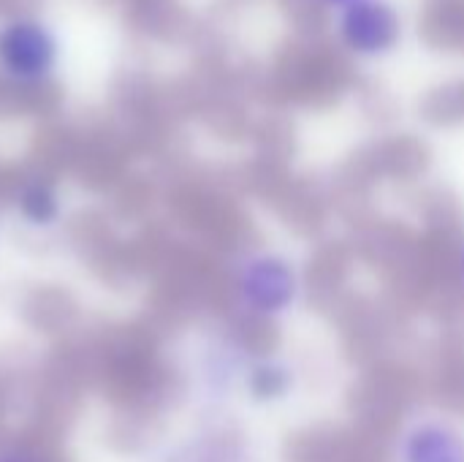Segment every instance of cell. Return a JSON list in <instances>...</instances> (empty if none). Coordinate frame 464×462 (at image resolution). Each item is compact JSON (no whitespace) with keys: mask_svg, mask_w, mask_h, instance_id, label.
<instances>
[{"mask_svg":"<svg viewBox=\"0 0 464 462\" xmlns=\"http://www.w3.org/2000/svg\"><path fill=\"white\" fill-rule=\"evenodd\" d=\"M63 35L38 14H11L0 19V79L14 87H44L63 65Z\"/></svg>","mask_w":464,"mask_h":462,"instance_id":"1","label":"cell"},{"mask_svg":"<svg viewBox=\"0 0 464 462\" xmlns=\"http://www.w3.org/2000/svg\"><path fill=\"white\" fill-rule=\"evenodd\" d=\"M337 35L359 57H383L402 41V16L389 0H359L340 11Z\"/></svg>","mask_w":464,"mask_h":462,"instance_id":"2","label":"cell"},{"mask_svg":"<svg viewBox=\"0 0 464 462\" xmlns=\"http://www.w3.org/2000/svg\"><path fill=\"white\" fill-rule=\"evenodd\" d=\"M16 215L24 226L35 231H46L60 223L63 218V196L57 185L46 177H30L19 185L14 199Z\"/></svg>","mask_w":464,"mask_h":462,"instance_id":"3","label":"cell"},{"mask_svg":"<svg viewBox=\"0 0 464 462\" xmlns=\"http://www.w3.org/2000/svg\"><path fill=\"white\" fill-rule=\"evenodd\" d=\"M239 294L250 310L275 313L280 310V261L275 259H253L242 267L239 275Z\"/></svg>","mask_w":464,"mask_h":462,"instance_id":"4","label":"cell"},{"mask_svg":"<svg viewBox=\"0 0 464 462\" xmlns=\"http://www.w3.org/2000/svg\"><path fill=\"white\" fill-rule=\"evenodd\" d=\"M0 462H38L24 452H0Z\"/></svg>","mask_w":464,"mask_h":462,"instance_id":"5","label":"cell"},{"mask_svg":"<svg viewBox=\"0 0 464 462\" xmlns=\"http://www.w3.org/2000/svg\"><path fill=\"white\" fill-rule=\"evenodd\" d=\"M318 3H324V5H329V8H337V11H343V8H348V5H353V3H359V0H318Z\"/></svg>","mask_w":464,"mask_h":462,"instance_id":"6","label":"cell"}]
</instances>
